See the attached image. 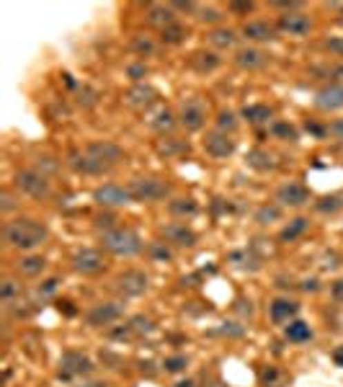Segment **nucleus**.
Instances as JSON below:
<instances>
[{"mask_svg":"<svg viewBox=\"0 0 343 387\" xmlns=\"http://www.w3.org/2000/svg\"><path fill=\"white\" fill-rule=\"evenodd\" d=\"M13 186L16 191L29 196V199H37V202H47L52 196V181L49 176H44L37 168H23L19 173L13 176Z\"/></svg>","mask_w":343,"mask_h":387,"instance_id":"5","label":"nucleus"},{"mask_svg":"<svg viewBox=\"0 0 343 387\" xmlns=\"http://www.w3.org/2000/svg\"><path fill=\"white\" fill-rule=\"evenodd\" d=\"M331 359H333L335 367H341V369H343V343H341V346H335V348H333V354H331Z\"/></svg>","mask_w":343,"mask_h":387,"instance_id":"57","label":"nucleus"},{"mask_svg":"<svg viewBox=\"0 0 343 387\" xmlns=\"http://www.w3.org/2000/svg\"><path fill=\"white\" fill-rule=\"evenodd\" d=\"M173 387H199V385H196V379L186 377V379H178V382H176Z\"/></svg>","mask_w":343,"mask_h":387,"instance_id":"60","label":"nucleus"},{"mask_svg":"<svg viewBox=\"0 0 343 387\" xmlns=\"http://www.w3.org/2000/svg\"><path fill=\"white\" fill-rule=\"evenodd\" d=\"M317 73H323V75L333 77V83H338V80H343V65H331V68H320Z\"/></svg>","mask_w":343,"mask_h":387,"instance_id":"55","label":"nucleus"},{"mask_svg":"<svg viewBox=\"0 0 343 387\" xmlns=\"http://www.w3.org/2000/svg\"><path fill=\"white\" fill-rule=\"evenodd\" d=\"M114 223H117V217H114V214H108V212L96 214V217H93V227L101 230V232H108V230H114V227H119V225H114Z\"/></svg>","mask_w":343,"mask_h":387,"instance_id":"48","label":"nucleus"},{"mask_svg":"<svg viewBox=\"0 0 343 387\" xmlns=\"http://www.w3.org/2000/svg\"><path fill=\"white\" fill-rule=\"evenodd\" d=\"M55 305H57L59 312H62V315H68V318H75V315H78V308H75V302L72 300H57Z\"/></svg>","mask_w":343,"mask_h":387,"instance_id":"52","label":"nucleus"},{"mask_svg":"<svg viewBox=\"0 0 343 387\" xmlns=\"http://www.w3.org/2000/svg\"><path fill=\"white\" fill-rule=\"evenodd\" d=\"M253 220L258 225H271V223H279L282 220V207L279 204H261L258 209H255V214H253Z\"/></svg>","mask_w":343,"mask_h":387,"instance_id":"41","label":"nucleus"},{"mask_svg":"<svg viewBox=\"0 0 343 387\" xmlns=\"http://www.w3.org/2000/svg\"><path fill=\"white\" fill-rule=\"evenodd\" d=\"M155 150L160 158H166V160H178V158H184L188 155V142L184 140H178V137H163V140H157L155 142Z\"/></svg>","mask_w":343,"mask_h":387,"instance_id":"27","label":"nucleus"},{"mask_svg":"<svg viewBox=\"0 0 343 387\" xmlns=\"http://www.w3.org/2000/svg\"><path fill=\"white\" fill-rule=\"evenodd\" d=\"M274 202L282 209H302L304 204H310V191L300 181H286V184H282L276 189Z\"/></svg>","mask_w":343,"mask_h":387,"instance_id":"10","label":"nucleus"},{"mask_svg":"<svg viewBox=\"0 0 343 387\" xmlns=\"http://www.w3.org/2000/svg\"><path fill=\"white\" fill-rule=\"evenodd\" d=\"M240 37H243L245 41H251V44H268V41H276V39H279V29H276L274 21L251 19L240 26Z\"/></svg>","mask_w":343,"mask_h":387,"instance_id":"13","label":"nucleus"},{"mask_svg":"<svg viewBox=\"0 0 343 387\" xmlns=\"http://www.w3.org/2000/svg\"><path fill=\"white\" fill-rule=\"evenodd\" d=\"M206 119H209V111H206V104L202 98H186L181 101L178 106V124L184 126L186 132H202L206 126Z\"/></svg>","mask_w":343,"mask_h":387,"instance_id":"7","label":"nucleus"},{"mask_svg":"<svg viewBox=\"0 0 343 387\" xmlns=\"http://www.w3.org/2000/svg\"><path fill=\"white\" fill-rule=\"evenodd\" d=\"M124 104L132 111H150L157 104V91L153 86H147V83H137L124 93Z\"/></svg>","mask_w":343,"mask_h":387,"instance_id":"18","label":"nucleus"},{"mask_svg":"<svg viewBox=\"0 0 343 387\" xmlns=\"http://www.w3.org/2000/svg\"><path fill=\"white\" fill-rule=\"evenodd\" d=\"M188 62H191V68H194L196 73H202V75H209V73H215V70L222 65L219 55H215V52H206V49H199V52H194Z\"/></svg>","mask_w":343,"mask_h":387,"instance_id":"30","label":"nucleus"},{"mask_svg":"<svg viewBox=\"0 0 343 387\" xmlns=\"http://www.w3.org/2000/svg\"><path fill=\"white\" fill-rule=\"evenodd\" d=\"M243 119L248 124L253 126H261V124H274V108L268 106V104H248L243 108Z\"/></svg>","mask_w":343,"mask_h":387,"instance_id":"28","label":"nucleus"},{"mask_svg":"<svg viewBox=\"0 0 343 387\" xmlns=\"http://www.w3.org/2000/svg\"><path fill=\"white\" fill-rule=\"evenodd\" d=\"M230 263L240 271H258L261 269V258L253 256L251 251H233L230 253Z\"/></svg>","mask_w":343,"mask_h":387,"instance_id":"38","label":"nucleus"},{"mask_svg":"<svg viewBox=\"0 0 343 387\" xmlns=\"http://www.w3.org/2000/svg\"><path fill=\"white\" fill-rule=\"evenodd\" d=\"M315 108H320L325 114H333L343 108V83H325L315 93Z\"/></svg>","mask_w":343,"mask_h":387,"instance_id":"20","label":"nucleus"},{"mask_svg":"<svg viewBox=\"0 0 343 387\" xmlns=\"http://www.w3.org/2000/svg\"><path fill=\"white\" fill-rule=\"evenodd\" d=\"M255 3H230L227 6V10L230 13H237V16H248V13H253Z\"/></svg>","mask_w":343,"mask_h":387,"instance_id":"53","label":"nucleus"},{"mask_svg":"<svg viewBox=\"0 0 343 387\" xmlns=\"http://www.w3.org/2000/svg\"><path fill=\"white\" fill-rule=\"evenodd\" d=\"M225 19V10L219 8V6H206V3H199V10H196V21L199 23H206V26H217V23H222Z\"/></svg>","mask_w":343,"mask_h":387,"instance_id":"37","label":"nucleus"},{"mask_svg":"<svg viewBox=\"0 0 343 387\" xmlns=\"http://www.w3.org/2000/svg\"><path fill=\"white\" fill-rule=\"evenodd\" d=\"M65 163L75 171V173L80 176H104V173H111V168L104 163H98L96 158H90L86 150H72V153L68 155V160Z\"/></svg>","mask_w":343,"mask_h":387,"instance_id":"19","label":"nucleus"},{"mask_svg":"<svg viewBox=\"0 0 343 387\" xmlns=\"http://www.w3.org/2000/svg\"><path fill=\"white\" fill-rule=\"evenodd\" d=\"M72 269L78 271L80 276H98L106 271V256L98 248H80L72 253Z\"/></svg>","mask_w":343,"mask_h":387,"instance_id":"9","label":"nucleus"},{"mask_svg":"<svg viewBox=\"0 0 343 387\" xmlns=\"http://www.w3.org/2000/svg\"><path fill=\"white\" fill-rule=\"evenodd\" d=\"M237 126H240V119H237V114L233 108H219V111H217L215 129L225 132V135H235Z\"/></svg>","mask_w":343,"mask_h":387,"instance_id":"36","label":"nucleus"},{"mask_svg":"<svg viewBox=\"0 0 343 387\" xmlns=\"http://www.w3.org/2000/svg\"><path fill=\"white\" fill-rule=\"evenodd\" d=\"M19 207H21L19 199H16V194L10 191V189H3V191H0V212L10 214V212H16Z\"/></svg>","mask_w":343,"mask_h":387,"instance_id":"46","label":"nucleus"},{"mask_svg":"<svg viewBox=\"0 0 343 387\" xmlns=\"http://www.w3.org/2000/svg\"><path fill=\"white\" fill-rule=\"evenodd\" d=\"M282 382H284V372L276 367H266L264 372H261V385L264 387H282Z\"/></svg>","mask_w":343,"mask_h":387,"instance_id":"45","label":"nucleus"},{"mask_svg":"<svg viewBox=\"0 0 343 387\" xmlns=\"http://www.w3.org/2000/svg\"><path fill=\"white\" fill-rule=\"evenodd\" d=\"M16 271L19 276H26V279H37L47 271V258L39 256V253H26L16 261Z\"/></svg>","mask_w":343,"mask_h":387,"instance_id":"25","label":"nucleus"},{"mask_svg":"<svg viewBox=\"0 0 343 387\" xmlns=\"http://www.w3.org/2000/svg\"><path fill=\"white\" fill-rule=\"evenodd\" d=\"M209 39V44L215 49H233L237 47V39H240V31H233V29H225V26H219V29H212L206 34Z\"/></svg>","mask_w":343,"mask_h":387,"instance_id":"32","label":"nucleus"},{"mask_svg":"<svg viewBox=\"0 0 343 387\" xmlns=\"http://www.w3.org/2000/svg\"><path fill=\"white\" fill-rule=\"evenodd\" d=\"M3 240L13 251L34 253L49 240V227L34 217H13L3 225Z\"/></svg>","mask_w":343,"mask_h":387,"instance_id":"1","label":"nucleus"},{"mask_svg":"<svg viewBox=\"0 0 343 387\" xmlns=\"http://www.w3.org/2000/svg\"><path fill=\"white\" fill-rule=\"evenodd\" d=\"M274 23H276V29H279V34H286V37H307V34L315 29L310 13H304V10L282 13Z\"/></svg>","mask_w":343,"mask_h":387,"instance_id":"11","label":"nucleus"},{"mask_svg":"<svg viewBox=\"0 0 343 387\" xmlns=\"http://www.w3.org/2000/svg\"><path fill=\"white\" fill-rule=\"evenodd\" d=\"M302 290L304 292H317L320 290V284H317V279H307V281H302Z\"/></svg>","mask_w":343,"mask_h":387,"instance_id":"59","label":"nucleus"},{"mask_svg":"<svg viewBox=\"0 0 343 387\" xmlns=\"http://www.w3.org/2000/svg\"><path fill=\"white\" fill-rule=\"evenodd\" d=\"M129 194H132V199L139 204H155V202H163L170 196V184H168L166 178H157V176H137V178H132L127 184Z\"/></svg>","mask_w":343,"mask_h":387,"instance_id":"4","label":"nucleus"},{"mask_svg":"<svg viewBox=\"0 0 343 387\" xmlns=\"http://www.w3.org/2000/svg\"><path fill=\"white\" fill-rule=\"evenodd\" d=\"M57 290H59V276H49V279H44L37 287L34 292H29V300H31V305L34 308L39 310V308H44L55 294H57Z\"/></svg>","mask_w":343,"mask_h":387,"instance_id":"29","label":"nucleus"},{"mask_svg":"<svg viewBox=\"0 0 343 387\" xmlns=\"http://www.w3.org/2000/svg\"><path fill=\"white\" fill-rule=\"evenodd\" d=\"M323 49H328L335 57H343V37H328L323 41Z\"/></svg>","mask_w":343,"mask_h":387,"instance_id":"51","label":"nucleus"},{"mask_svg":"<svg viewBox=\"0 0 343 387\" xmlns=\"http://www.w3.org/2000/svg\"><path fill=\"white\" fill-rule=\"evenodd\" d=\"M129 49L145 62L147 57H155L157 55V41L150 34H135V37L129 39Z\"/></svg>","mask_w":343,"mask_h":387,"instance_id":"31","label":"nucleus"},{"mask_svg":"<svg viewBox=\"0 0 343 387\" xmlns=\"http://www.w3.org/2000/svg\"><path fill=\"white\" fill-rule=\"evenodd\" d=\"M186 367H188L186 354H170V357L163 359V369H166L168 375H181V372H186Z\"/></svg>","mask_w":343,"mask_h":387,"instance_id":"44","label":"nucleus"},{"mask_svg":"<svg viewBox=\"0 0 343 387\" xmlns=\"http://www.w3.org/2000/svg\"><path fill=\"white\" fill-rule=\"evenodd\" d=\"M333 294L338 297V300L343 297V281H333Z\"/></svg>","mask_w":343,"mask_h":387,"instance_id":"61","label":"nucleus"},{"mask_svg":"<svg viewBox=\"0 0 343 387\" xmlns=\"http://www.w3.org/2000/svg\"><path fill=\"white\" fill-rule=\"evenodd\" d=\"M188 39V29L178 21V23H173V26H168L166 31H160V41L163 44H168V47H178V44H184Z\"/></svg>","mask_w":343,"mask_h":387,"instance_id":"40","label":"nucleus"},{"mask_svg":"<svg viewBox=\"0 0 343 387\" xmlns=\"http://www.w3.org/2000/svg\"><path fill=\"white\" fill-rule=\"evenodd\" d=\"M307 230H310V220H307V217H294V220H289V223L282 227V232H279V240L294 243V240H300Z\"/></svg>","mask_w":343,"mask_h":387,"instance_id":"33","label":"nucleus"},{"mask_svg":"<svg viewBox=\"0 0 343 387\" xmlns=\"http://www.w3.org/2000/svg\"><path fill=\"white\" fill-rule=\"evenodd\" d=\"M75 387H108L104 379H83V382H78Z\"/></svg>","mask_w":343,"mask_h":387,"instance_id":"58","label":"nucleus"},{"mask_svg":"<svg viewBox=\"0 0 343 387\" xmlns=\"http://www.w3.org/2000/svg\"><path fill=\"white\" fill-rule=\"evenodd\" d=\"M304 129H307V132H310V135H315V137H317V140H323L325 135H331V132H328V126L315 124V122H310V119H307V122H304Z\"/></svg>","mask_w":343,"mask_h":387,"instance_id":"54","label":"nucleus"},{"mask_svg":"<svg viewBox=\"0 0 343 387\" xmlns=\"http://www.w3.org/2000/svg\"><path fill=\"white\" fill-rule=\"evenodd\" d=\"M202 147H204V153L209 155V158H215V160H227V158L237 150V142L233 135H225V132H219V129H212V132L204 135Z\"/></svg>","mask_w":343,"mask_h":387,"instance_id":"12","label":"nucleus"},{"mask_svg":"<svg viewBox=\"0 0 343 387\" xmlns=\"http://www.w3.org/2000/svg\"><path fill=\"white\" fill-rule=\"evenodd\" d=\"M147 126L160 137H170V132L178 126V114H173L168 106H157L153 114L147 116Z\"/></svg>","mask_w":343,"mask_h":387,"instance_id":"23","label":"nucleus"},{"mask_svg":"<svg viewBox=\"0 0 343 387\" xmlns=\"http://www.w3.org/2000/svg\"><path fill=\"white\" fill-rule=\"evenodd\" d=\"M145 21L150 29H155L157 34L166 31L168 26L178 23V13L173 10L170 3H150L145 8Z\"/></svg>","mask_w":343,"mask_h":387,"instance_id":"16","label":"nucleus"},{"mask_svg":"<svg viewBox=\"0 0 343 387\" xmlns=\"http://www.w3.org/2000/svg\"><path fill=\"white\" fill-rule=\"evenodd\" d=\"M268 132H271V137L282 140V142H297L300 140V129L289 124V122H282V119H276L274 124L268 126Z\"/></svg>","mask_w":343,"mask_h":387,"instance_id":"39","label":"nucleus"},{"mask_svg":"<svg viewBox=\"0 0 343 387\" xmlns=\"http://www.w3.org/2000/svg\"><path fill=\"white\" fill-rule=\"evenodd\" d=\"M37 171H41L44 176H52L59 171V163L52 155H44V158H37Z\"/></svg>","mask_w":343,"mask_h":387,"instance_id":"49","label":"nucleus"},{"mask_svg":"<svg viewBox=\"0 0 343 387\" xmlns=\"http://www.w3.org/2000/svg\"><path fill=\"white\" fill-rule=\"evenodd\" d=\"M98 243H101V251H106L108 256H117V258H135L145 251L142 235L132 227H121V225L108 232H101Z\"/></svg>","mask_w":343,"mask_h":387,"instance_id":"2","label":"nucleus"},{"mask_svg":"<svg viewBox=\"0 0 343 387\" xmlns=\"http://www.w3.org/2000/svg\"><path fill=\"white\" fill-rule=\"evenodd\" d=\"M121 315H124V305L121 302H96L86 312V323H88L90 328H106V325H114Z\"/></svg>","mask_w":343,"mask_h":387,"instance_id":"15","label":"nucleus"},{"mask_svg":"<svg viewBox=\"0 0 343 387\" xmlns=\"http://www.w3.org/2000/svg\"><path fill=\"white\" fill-rule=\"evenodd\" d=\"M86 153H88L90 158H96L98 163L108 165L111 171H114V168H117V165L127 158L124 147L117 145V142H111V140H93V142L86 145Z\"/></svg>","mask_w":343,"mask_h":387,"instance_id":"14","label":"nucleus"},{"mask_svg":"<svg viewBox=\"0 0 343 387\" xmlns=\"http://www.w3.org/2000/svg\"><path fill=\"white\" fill-rule=\"evenodd\" d=\"M315 209L320 214H335L343 209V194H325L315 202Z\"/></svg>","mask_w":343,"mask_h":387,"instance_id":"42","label":"nucleus"},{"mask_svg":"<svg viewBox=\"0 0 343 387\" xmlns=\"http://www.w3.org/2000/svg\"><path fill=\"white\" fill-rule=\"evenodd\" d=\"M90 196H93V202H96L98 207H104V209H119V207H127V204L135 202L129 189L121 184H101L93 189Z\"/></svg>","mask_w":343,"mask_h":387,"instance_id":"8","label":"nucleus"},{"mask_svg":"<svg viewBox=\"0 0 343 387\" xmlns=\"http://www.w3.org/2000/svg\"><path fill=\"white\" fill-rule=\"evenodd\" d=\"M328 132H331L335 140H343V119H333V122L328 124Z\"/></svg>","mask_w":343,"mask_h":387,"instance_id":"56","label":"nucleus"},{"mask_svg":"<svg viewBox=\"0 0 343 387\" xmlns=\"http://www.w3.org/2000/svg\"><path fill=\"white\" fill-rule=\"evenodd\" d=\"M300 315V302L289 300V297H276L271 305H268V318L276 325H289L292 320H297Z\"/></svg>","mask_w":343,"mask_h":387,"instance_id":"22","label":"nucleus"},{"mask_svg":"<svg viewBox=\"0 0 343 387\" xmlns=\"http://www.w3.org/2000/svg\"><path fill=\"white\" fill-rule=\"evenodd\" d=\"M147 65L142 62V59H137V62H132V65H127V77L137 86V83H145V77H147Z\"/></svg>","mask_w":343,"mask_h":387,"instance_id":"47","label":"nucleus"},{"mask_svg":"<svg viewBox=\"0 0 343 387\" xmlns=\"http://www.w3.org/2000/svg\"><path fill=\"white\" fill-rule=\"evenodd\" d=\"M78 93H80V98H78L80 106L90 108V106H96V104H98V93H96V91H90V88H86V86H80Z\"/></svg>","mask_w":343,"mask_h":387,"instance_id":"50","label":"nucleus"},{"mask_svg":"<svg viewBox=\"0 0 343 387\" xmlns=\"http://www.w3.org/2000/svg\"><path fill=\"white\" fill-rule=\"evenodd\" d=\"M147 253L155 263H170L173 261V248L166 240H153L147 245Z\"/></svg>","mask_w":343,"mask_h":387,"instance_id":"43","label":"nucleus"},{"mask_svg":"<svg viewBox=\"0 0 343 387\" xmlns=\"http://www.w3.org/2000/svg\"><path fill=\"white\" fill-rule=\"evenodd\" d=\"M21 297H23V284L19 279H13V276H6L3 284H0V302H3V308H10Z\"/></svg>","mask_w":343,"mask_h":387,"instance_id":"34","label":"nucleus"},{"mask_svg":"<svg viewBox=\"0 0 343 387\" xmlns=\"http://www.w3.org/2000/svg\"><path fill=\"white\" fill-rule=\"evenodd\" d=\"M245 163L251 165L253 171H258V173H271V171L279 168V163H276V155L268 153L266 147H253L251 153L245 155Z\"/></svg>","mask_w":343,"mask_h":387,"instance_id":"26","label":"nucleus"},{"mask_svg":"<svg viewBox=\"0 0 343 387\" xmlns=\"http://www.w3.org/2000/svg\"><path fill=\"white\" fill-rule=\"evenodd\" d=\"M284 336L289 343H307V341L313 339V328H310V323L297 318L289 325H284Z\"/></svg>","mask_w":343,"mask_h":387,"instance_id":"35","label":"nucleus"},{"mask_svg":"<svg viewBox=\"0 0 343 387\" xmlns=\"http://www.w3.org/2000/svg\"><path fill=\"white\" fill-rule=\"evenodd\" d=\"M93 359L78 348H68L57 361V379L59 382H75V379H88L93 375Z\"/></svg>","mask_w":343,"mask_h":387,"instance_id":"3","label":"nucleus"},{"mask_svg":"<svg viewBox=\"0 0 343 387\" xmlns=\"http://www.w3.org/2000/svg\"><path fill=\"white\" fill-rule=\"evenodd\" d=\"M160 235L168 245H176V248H194L199 235L194 232V227H188L186 223H168L160 227Z\"/></svg>","mask_w":343,"mask_h":387,"instance_id":"17","label":"nucleus"},{"mask_svg":"<svg viewBox=\"0 0 343 387\" xmlns=\"http://www.w3.org/2000/svg\"><path fill=\"white\" fill-rule=\"evenodd\" d=\"M168 214L176 217L178 223H186V220L199 214V202L194 196H176V199L168 202Z\"/></svg>","mask_w":343,"mask_h":387,"instance_id":"24","label":"nucleus"},{"mask_svg":"<svg viewBox=\"0 0 343 387\" xmlns=\"http://www.w3.org/2000/svg\"><path fill=\"white\" fill-rule=\"evenodd\" d=\"M268 59H271V55H268V52H264L261 47H253V44H248V47L235 49V57H233V62H235L240 70H248V73H253V70L266 68V65H268Z\"/></svg>","mask_w":343,"mask_h":387,"instance_id":"21","label":"nucleus"},{"mask_svg":"<svg viewBox=\"0 0 343 387\" xmlns=\"http://www.w3.org/2000/svg\"><path fill=\"white\" fill-rule=\"evenodd\" d=\"M114 290H117V294H121L124 300L142 297V294L150 290V276H147L142 269H124L117 274Z\"/></svg>","mask_w":343,"mask_h":387,"instance_id":"6","label":"nucleus"}]
</instances>
